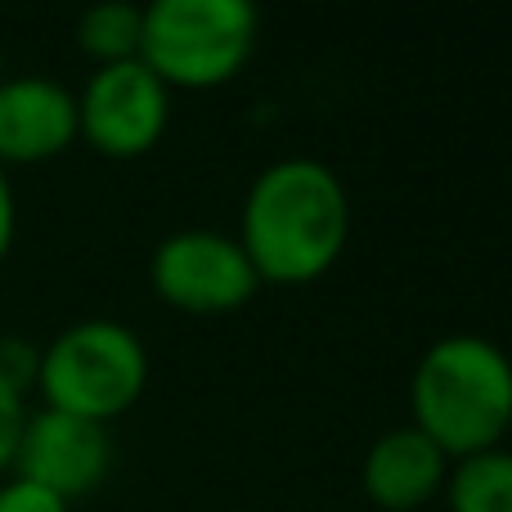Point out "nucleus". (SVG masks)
<instances>
[{
  "instance_id": "nucleus-12",
  "label": "nucleus",
  "mask_w": 512,
  "mask_h": 512,
  "mask_svg": "<svg viewBox=\"0 0 512 512\" xmlns=\"http://www.w3.org/2000/svg\"><path fill=\"white\" fill-rule=\"evenodd\" d=\"M0 512H68V499L9 472V477H0Z\"/></svg>"
},
{
  "instance_id": "nucleus-5",
  "label": "nucleus",
  "mask_w": 512,
  "mask_h": 512,
  "mask_svg": "<svg viewBox=\"0 0 512 512\" xmlns=\"http://www.w3.org/2000/svg\"><path fill=\"white\" fill-rule=\"evenodd\" d=\"M171 86L135 54V59L99 63L77 95V135H86L108 158L149 153L167 131Z\"/></svg>"
},
{
  "instance_id": "nucleus-6",
  "label": "nucleus",
  "mask_w": 512,
  "mask_h": 512,
  "mask_svg": "<svg viewBox=\"0 0 512 512\" xmlns=\"http://www.w3.org/2000/svg\"><path fill=\"white\" fill-rule=\"evenodd\" d=\"M149 279L162 301L180 310H234L256 292L261 274H256L252 256L243 243L225 230H176L153 248L149 256Z\"/></svg>"
},
{
  "instance_id": "nucleus-3",
  "label": "nucleus",
  "mask_w": 512,
  "mask_h": 512,
  "mask_svg": "<svg viewBox=\"0 0 512 512\" xmlns=\"http://www.w3.org/2000/svg\"><path fill=\"white\" fill-rule=\"evenodd\" d=\"M149 382V351L140 333L117 319H77L68 324L36 364V391L45 409L108 423L140 400Z\"/></svg>"
},
{
  "instance_id": "nucleus-8",
  "label": "nucleus",
  "mask_w": 512,
  "mask_h": 512,
  "mask_svg": "<svg viewBox=\"0 0 512 512\" xmlns=\"http://www.w3.org/2000/svg\"><path fill=\"white\" fill-rule=\"evenodd\" d=\"M77 140V95L54 77H0V167L45 162Z\"/></svg>"
},
{
  "instance_id": "nucleus-1",
  "label": "nucleus",
  "mask_w": 512,
  "mask_h": 512,
  "mask_svg": "<svg viewBox=\"0 0 512 512\" xmlns=\"http://www.w3.org/2000/svg\"><path fill=\"white\" fill-rule=\"evenodd\" d=\"M346 234H351V198L328 162L288 153L256 171L243 198L239 243L261 279H315L342 256Z\"/></svg>"
},
{
  "instance_id": "nucleus-10",
  "label": "nucleus",
  "mask_w": 512,
  "mask_h": 512,
  "mask_svg": "<svg viewBox=\"0 0 512 512\" xmlns=\"http://www.w3.org/2000/svg\"><path fill=\"white\" fill-rule=\"evenodd\" d=\"M445 490L454 512H512V450L490 445L454 459Z\"/></svg>"
},
{
  "instance_id": "nucleus-4",
  "label": "nucleus",
  "mask_w": 512,
  "mask_h": 512,
  "mask_svg": "<svg viewBox=\"0 0 512 512\" xmlns=\"http://www.w3.org/2000/svg\"><path fill=\"white\" fill-rule=\"evenodd\" d=\"M256 45L252 0H149L140 59L167 86H221Z\"/></svg>"
},
{
  "instance_id": "nucleus-11",
  "label": "nucleus",
  "mask_w": 512,
  "mask_h": 512,
  "mask_svg": "<svg viewBox=\"0 0 512 512\" xmlns=\"http://www.w3.org/2000/svg\"><path fill=\"white\" fill-rule=\"evenodd\" d=\"M140 32H144V5L131 0H99L77 18V45L95 63H117L140 54Z\"/></svg>"
},
{
  "instance_id": "nucleus-9",
  "label": "nucleus",
  "mask_w": 512,
  "mask_h": 512,
  "mask_svg": "<svg viewBox=\"0 0 512 512\" xmlns=\"http://www.w3.org/2000/svg\"><path fill=\"white\" fill-rule=\"evenodd\" d=\"M450 463L454 459L423 427L409 423V427H391V432H382L369 445V454L360 463V481H364V495L378 508L409 512V508L427 504L445 486Z\"/></svg>"
},
{
  "instance_id": "nucleus-15",
  "label": "nucleus",
  "mask_w": 512,
  "mask_h": 512,
  "mask_svg": "<svg viewBox=\"0 0 512 512\" xmlns=\"http://www.w3.org/2000/svg\"><path fill=\"white\" fill-rule=\"evenodd\" d=\"M14 230H18V203H14V185H9V171L0 167V261L14 248Z\"/></svg>"
},
{
  "instance_id": "nucleus-7",
  "label": "nucleus",
  "mask_w": 512,
  "mask_h": 512,
  "mask_svg": "<svg viewBox=\"0 0 512 512\" xmlns=\"http://www.w3.org/2000/svg\"><path fill=\"white\" fill-rule=\"evenodd\" d=\"M113 468V436L108 423L77 418L63 409H36L27 414L23 436L14 450V477H27L36 486L54 490L59 499H77L95 490Z\"/></svg>"
},
{
  "instance_id": "nucleus-13",
  "label": "nucleus",
  "mask_w": 512,
  "mask_h": 512,
  "mask_svg": "<svg viewBox=\"0 0 512 512\" xmlns=\"http://www.w3.org/2000/svg\"><path fill=\"white\" fill-rule=\"evenodd\" d=\"M23 423H27L23 391H14L0 378V477H9V468H14V450H18V436H23Z\"/></svg>"
},
{
  "instance_id": "nucleus-16",
  "label": "nucleus",
  "mask_w": 512,
  "mask_h": 512,
  "mask_svg": "<svg viewBox=\"0 0 512 512\" xmlns=\"http://www.w3.org/2000/svg\"><path fill=\"white\" fill-rule=\"evenodd\" d=\"M0 77H5V59H0Z\"/></svg>"
},
{
  "instance_id": "nucleus-14",
  "label": "nucleus",
  "mask_w": 512,
  "mask_h": 512,
  "mask_svg": "<svg viewBox=\"0 0 512 512\" xmlns=\"http://www.w3.org/2000/svg\"><path fill=\"white\" fill-rule=\"evenodd\" d=\"M36 364H41V351H36V346L18 342V337H5V342H0V378H5L14 391L32 387Z\"/></svg>"
},
{
  "instance_id": "nucleus-2",
  "label": "nucleus",
  "mask_w": 512,
  "mask_h": 512,
  "mask_svg": "<svg viewBox=\"0 0 512 512\" xmlns=\"http://www.w3.org/2000/svg\"><path fill=\"white\" fill-rule=\"evenodd\" d=\"M414 427H423L450 459L490 450L512 427V355L481 333H445L418 355Z\"/></svg>"
}]
</instances>
